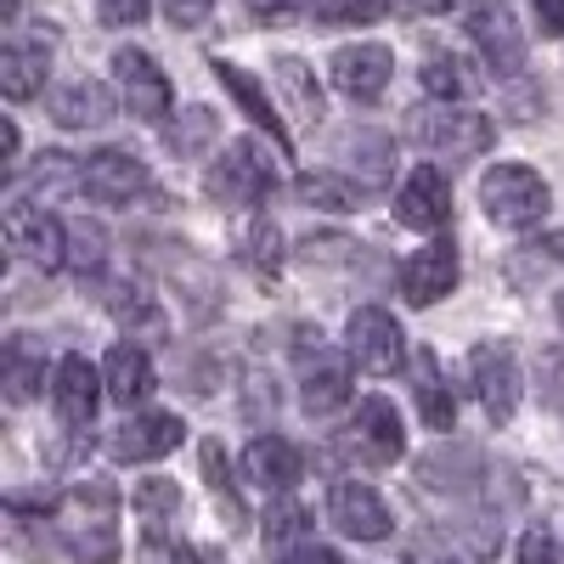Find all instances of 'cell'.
Wrapping results in <instances>:
<instances>
[{
	"instance_id": "1",
	"label": "cell",
	"mask_w": 564,
	"mask_h": 564,
	"mask_svg": "<svg viewBox=\"0 0 564 564\" xmlns=\"http://www.w3.org/2000/svg\"><path fill=\"white\" fill-rule=\"evenodd\" d=\"M57 531H63V547L79 558V564H113L119 558V491L113 480H85V486H68L63 502H57Z\"/></svg>"
},
{
	"instance_id": "2",
	"label": "cell",
	"mask_w": 564,
	"mask_h": 564,
	"mask_svg": "<svg viewBox=\"0 0 564 564\" xmlns=\"http://www.w3.org/2000/svg\"><path fill=\"white\" fill-rule=\"evenodd\" d=\"M406 135H412V148L463 164V159H480V153L491 148L497 124H491L486 113H468V108L441 102V108H417V113L406 119Z\"/></svg>"
},
{
	"instance_id": "3",
	"label": "cell",
	"mask_w": 564,
	"mask_h": 564,
	"mask_svg": "<svg viewBox=\"0 0 564 564\" xmlns=\"http://www.w3.org/2000/svg\"><path fill=\"white\" fill-rule=\"evenodd\" d=\"M271 186H276V159L260 148V141H231L226 159L204 175V193L226 209H243V204H260L271 198Z\"/></svg>"
},
{
	"instance_id": "4",
	"label": "cell",
	"mask_w": 564,
	"mask_h": 564,
	"mask_svg": "<svg viewBox=\"0 0 564 564\" xmlns=\"http://www.w3.org/2000/svg\"><path fill=\"white\" fill-rule=\"evenodd\" d=\"M480 198H486V215L508 231H531L542 215H547V181L525 164H497L480 186Z\"/></svg>"
},
{
	"instance_id": "5",
	"label": "cell",
	"mask_w": 564,
	"mask_h": 564,
	"mask_svg": "<svg viewBox=\"0 0 564 564\" xmlns=\"http://www.w3.org/2000/svg\"><path fill=\"white\" fill-rule=\"evenodd\" d=\"M345 401H350V356L322 345V334H305V345H300V406L311 417H327Z\"/></svg>"
},
{
	"instance_id": "6",
	"label": "cell",
	"mask_w": 564,
	"mask_h": 564,
	"mask_svg": "<svg viewBox=\"0 0 564 564\" xmlns=\"http://www.w3.org/2000/svg\"><path fill=\"white\" fill-rule=\"evenodd\" d=\"M7 243L18 260L40 265V271H57L68 265V226L52 215V209H40V204H7Z\"/></svg>"
},
{
	"instance_id": "7",
	"label": "cell",
	"mask_w": 564,
	"mask_h": 564,
	"mask_svg": "<svg viewBox=\"0 0 564 564\" xmlns=\"http://www.w3.org/2000/svg\"><path fill=\"white\" fill-rule=\"evenodd\" d=\"M79 193H90L97 204H113V209H130L135 198H148L153 193V175L141 159L108 148V153H90L79 164Z\"/></svg>"
},
{
	"instance_id": "8",
	"label": "cell",
	"mask_w": 564,
	"mask_h": 564,
	"mask_svg": "<svg viewBox=\"0 0 564 564\" xmlns=\"http://www.w3.org/2000/svg\"><path fill=\"white\" fill-rule=\"evenodd\" d=\"M345 457H356V463H367V468H384V463H395L401 452H406V435H401V417H395V406L384 401V395H367L361 401V412H356V423L345 430Z\"/></svg>"
},
{
	"instance_id": "9",
	"label": "cell",
	"mask_w": 564,
	"mask_h": 564,
	"mask_svg": "<svg viewBox=\"0 0 564 564\" xmlns=\"http://www.w3.org/2000/svg\"><path fill=\"white\" fill-rule=\"evenodd\" d=\"M327 520H334V531L350 536V542H384L390 525H395L384 497L372 486H361V480H339L334 491H327Z\"/></svg>"
},
{
	"instance_id": "10",
	"label": "cell",
	"mask_w": 564,
	"mask_h": 564,
	"mask_svg": "<svg viewBox=\"0 0 564 564\" xmlns=\"http://www.w3.org/2000/svg\"><path fill=\"white\" fill-rule=\"evenodd\" d=\"M468 34H475L480 57L497 68V74H520L525 68V40H520V23L502 0H468Z\"/></svg>"
},
{
	"instance_id": "11",
	"label": "cell",
	"mask_w": 564,
	"mask_h": 564,
	"mask_svg": "<svg viewBox=\"0 0 564 564\" xmlns=\"http://www.w3.org/2000/svg\"><path fill=\"white\" fill-rule=\"evenodd\" d=\"M468 372H475V395H480L486 417L491 423H508L513 406H520V361H513V350L502 339L497 345H475Z\"/></svg>"
},
{
	"instance_id": "12",
	"label": "cell",
	"mask_w": 564,
	"mask_h": 564,
	"mask_svg": "<svg viewBox=\"0 0 564 564\" xmlns=\"http://www.w3.org/2000/svg\"><path fill=\"white\" fill-rule=\"evenodd\" d=\"M350 361H361V372H401L406 361V339L390 311L379 305H361L350 316Z\"/></svg>"
},
{
	"instance_id": "13",
	"label": "cell",
	"mask_w": 564,
	"mask_h": 564,
	"mask_svg": "<svg viewBox=\"0 0 564 564\" xmlns=\"http://www.w3.org/2000/svg\"><path fill=\"white\" fill-rule=\"evenodd\" d=\"M113 74H119V90H124V102H130V113H135V119L159 124V119L170 113L175 90H170L164 68H159L148 52H135V45H124V52L113 57Z\"/></svg>"
},
{
	"instance_id": "14",
	"label": "cell",
	"mask_w": 564,
	"mask_h": 564,
	"mask_svg": "<svg viewBox=\"0 0 564 564\" xmlns=\"http://www.w3.org/2000/svg\"><path fill=\"white\" fill-rule=\"evenodd\" d=\"M339 164L350 170V181L361 186V193H379V186H390L395 175V148H390V135L384 130H372V124H350L339 135Z\"/></svg>"
},
{
	"instance_id": "15",
	"label": "cell",
	"mask_w": 564,
	"mask_h": 564,
	"mask_svg": "<svg viewBox=\"0 0 564 564\" xmlns=\"http://www.w3.org/2000/svg\"><path fill=\"white\" fill-rule=\"evenodd\" d=\"M452 282H457V243L452 238H435V243H423L406 271H401V300L406 305H435L441 294H452Z\"/></svg>"
},
{
	"instance_id": "16",
	"label": "cell",
	"mask_w": 564,
	"mask_h": 564,
	"mask_svg": "<svg viewBox=\"0 0 564 564\" xmlns=\"http://www.w3.org/2000/svg\"><path fill=\"white\" fill-rule=\"evenodd\" d=\"M395 220L412 226V231H441L452 220V186H446V175L435 164H423V170L406 175L401 198H395Z\"/></svg>"
},
{
	"instance_id": "17",
	"label": "cell",
	"mask_w": 564,
	"mask_h": 564,
	"mask_svg": "<svg viewBox=\"0 0 564 564\" xmlns=\"http://www.w3.org/2000/svg\"><path fill=\"white\" fill-rule=\"evenodd\" d=\"M175 446H181V417H170V412L124 417L113 430V441H108L113 463H153V457H170Z\"/></svg>"
},
{
	"instance_id": "18",
	"label": "cell",
	"mask_w": 564,
	"mask_h": 564,
	"mask_svg": "<svg viewBox=\"0 0 564 564\" xmlns=\"http://www.w3.org/2000/svg\"><path fill=\"white\" fill-rule=\"evenodd\" d=\"M390 45H345V52H334V85L345 90L350 102H379L384 85H390Z\"/></svg>"
},
{
	"instance_id": "19",
	"label": "cell",
	"mask_w": 564,
	"mask_h": 564,
	"mask_svg": "<svg viewBox=\"0 0 564 564\" xmlns=\"http://www.w3.org/2000/svg\"><path fill=\"white\" fill-rule=\"evenodd\" d=\"M97 384H102V379L90 372L85 356H63L57 384H52V401H57V417H63V430H68V435H85L90 423H97V401H102Z\"/></svg>"
},
{
	"instance_id": "20",
	"label": "cell",
	"mask_w": 564,
	"mask_h": 564,
	"mask_svg": "<svg viewBox=\"0 0 564 564\" xmlns=\"http://www.w3.org/2000/svg\"><path fill=\"white\" fill-rule=\"evenodd\" d=\"M102 384H108V395H113L119 406H141V401H148V395L159 390L148 350H135V345H113V350H108V361H102Z\"/></svg>"
},
{
	"instance_id": "21",
	"label": "cell",
	"mask_w": 564,
	"mask_h": 564,
	"mask_svg": "<svg viewBox=\"0 0 564 564\" xmlns=\"http://www.w3.org/2000/svg\"><path fill=\"white\" fill-rule=\"evenodd\" d=\"M215 74H220V85L238 97V108L260 124V130H271V141H276V153H294V135H289V124H282V113L271 108V97L254 85V74L249 68H238V63H215Z\"/></svg>"
},
{
	"instance_id": "22",
	"label": "cell",
	"mask_w": 564,
	"mask_h": 564,
	"mask_svg": "<svg viewBox=\"0 0 564 564\" xmlns=\"http://www.w3.org/2000/svg\"><path fill=\"white\" fill-rule=\"evenodd\" d=\"M52 119L63 130H97V124L113 119V90L97 85V79H74V85H63L52 97Z\"/></svg>"
},
{
	"instance_id": "23",
	"label": "cell",
	"mask_w": 564,
	"mask_h": 564,
	"mask_svg": "<svg viewBox=\"0 0 564 564\" xmlns=\"http://www.w3.org/2000/svg\"><path fill=\"white\" fill-rule=\"evenodd\" d=\"M243 468H249V480L265 486V491H294L300 475H305V468H300V452L282 441V435H260V441H249Z\"/></svg>"
},
{
	"instance_id": "24",
	"label": "cell",
	"mask_w": 564,
	"mask_h": 564,
	"mask_svg": "<svg viewBox=\"0 0 564 564\" xmlns=\"http://www.w3.org/2000/svg\"><path fill=\"white\" fill-rule=\"evenodd\" d=\"M271 79H276V90H282V102H289V113H294V124L300 130H316L322 124V85H316V74L300 63V57H276L271 63Z\"/></svg>"
},
{
	"instance_id": "25",
	"label": "cell",
	"mask_w": 564,
	"mask_h": 564,
	"mask_svg": "<svg viewBox=\"0 0 564 564\" xmlns=\"http://www.w3.org/2000/svg\"><path fill=\"white\" fill-rule=\"evenodd\" d=\"M412 395H417V412H423V423L430 430H452L457 423V395H452V384L441 379V361L430 356V350H417L412 356Z\"/></svg>"
},
{
	"instance_id": "26",
	"label": "cell",
	"mask_w": 564,
	"mask_h": 564,
	"mask_svg": "<svg viewBox=\"0 0 564 564\" xmlns=\"http://www.w3.org/2000/svg\"><path fill=\"white\" fill-rule=\"evenodd\" d=\"M102 305L119 316V327H141L148 339H164L170 334V322H164V311L153 305V294L141 289V282H102Z\"/></svg>"
},
{
	"instance_id": "27",
	"label": "cell",
	"mask_w": 564,
	"mask_h": 564,
	"mask_svg": "<svg viewBox=\"0 0 564 564\" xmlns=\"http://www.w3.org/2000/svg\"><path fill=\"white\" fill-rule=\"evenodd\" d=\"M45 68H52V52H45V45L12 40L7 52H0V90H7L12 102H29L34 90L45 85Z\"/></svg>"
},
{
	"instance_id": "28",
	"label": "cell",
	"mask_w": 564,
	"mask_h": 564,
	"mask_svg": "<svg viewBox=\"0 0 564 564\" xmlns=\"http://www.w3.org/2000/svg\"><path fill=\"white\" fill-rule=\"evenodd\" d=\"M423 90L441 97V102H463V97H480V90H486V74H475L468 57L435 52L430 63H423Z\"/></svg>"
},
{
	"instance_id": "29",
	"label": "cell",
	"mask_w": 564,
	"mask_h": 564,
	"mask_svg": "<svg viewBox=\"0 0 564 564\" xmlns=\"http://www.w3.org/2000/svg\"><path fill=\"white\" fill-rule=\"evenodd\" d=\"M417 475H423V486H441V491H452V486H468L480 475V452L475 446H463V441H452V446H435L430 457L417 463Z\"/></svg>"
},
{
	"instance_id": "30",
	"label": "cell",
	"mask_w": 564,
	"mask_h": 564,
	"mask_svg": "<svg viewBox=\"0 0 564 564\" xmlns=\"http://www.w3.org/2000/svg\"><path fill=\"white\" fill-rule=\"evenodd\" d=\"M40 384H45V356L29 345V334L7 339V401L23 406L40 395Z\"/></svg>"
},
{
	"instance_id": "31",
	"label": "cell",
	"mask_w": 564,
	"mask_h": 564,
	"mask_svg": "<svg viewBox=\"0 0 564 564\" xmlns=\"http://www.w3.org/2000/svg\"><path fill=\"white\" fill-rule=\"evenodd\" d=\"M294 193H300V204H311V209H334V215L361 209V186H356V181H339V175H327V170L300 175Z\"/></svg>"
},
{
	"instance_id": "32",
	"label": "cell",
	"mask_w": 564,
	"mask_h": 564,
	"mask_svg": "<svg viewBox=\"0 0 564 564\" xmlns=\"http://www.w3.org/2000/svg\"><path fill=\"white\" fill-rule=\"evenodd\" d=\"M204 480H209V491H215V502L226 508V531H243V497H238V486H231V463H226V446L220 441H204Z\"/></svg>"
},
{
	"instance_id": "33",
	"label": "cell",
	"mask_w": 564,
	"mask_h": 564,
	"mask_svg": "<svg viewBox=\"0 0 564 564\" xmlns=\"http://www.w3.org/2000/svg\"><path fill=\"white\" fill-rule=\"evenodd\" d=\"M215 135H220V119H215L209 108H186L175 124H164V148H170L175 159H193V153L209 148Z\"/></svg>"
},
{
	"instance_id": "34",
	"label": "cell",
	"mask_w": 564,
	"mask_h": 564,
	"mask_svg": "<svg viewBox=\"0 0 564 564\" xmlns=\"http://www.w3.org/2000/svg\"><path fill=\"white\" fill-rule=\"evenodd\" d=\"M68 265L79 276H97L108 265V231L102 226H90V220H74L68 226Z\"/></svg>"
},
{
	"instance_id": "35",
	"label": "cell",
	"mask_w": 564,
	"mask_h": 564,
	"mask_svg": "<svg viewBox=\"0 0 564 564\" xmlns=\"http://www.w3.org/2000/svg\"><path fill=\"white\" fill-rule=\"evenodd\" d=\"M243 260L254 265V276H276L282 271V231L271 215H254L249 238H243Z\"/></svg>"
},
{
	"instance_id": "36",
	"label": "cell",
	"mask_w": 564,
	"mask_h": 564,
	"mask_svg": "<svg viewBox=\"0 0 564 564\" xmlns=\"http://www.w3.org/2000/svg\"><path fill=\"white\" fill-rule=\"evenodd\" d=\"M390 12V0H316L311 18L316 29H350V23H379Z\"/></svg>"
},
{
	"instance_id": "37",
	"label": "cell",
	"mask_w": 564,
	"mask_h": 564,
	"mask_svg": "<svg viewBox=\"0 0 564 564\" xmlns=\"http://www.w3.org/2000/svg\"><path fill=\"white\" fill-rule=\"evenodd\" d=\"M135 513H141V520H153V525L175 520V513H181V486L164 480V475H148L135 486Z\"/></svg>"
},
{
	"instance_id": "38",
	"label": "cell",
	"mask_w": 564,
	"mask_h": 564,
	"mask_svg": "<svg viewBox=\"0 0 564 564\" xmlns=\"http://www.w3.org/2000/svg\"><path fill=\"white\" fill-rule=\"evenodd\" d=\"M305 536H311V513L300 508V502H276L271 513H265V547H305Z\"/></svg>"
},
{
	"instance_id": "39",
	"label": "cell",
	"mask_w": 564,
	"mask_h": 564,
	"mask_svg": "<svg viewBox=\"0 0 564 564\" xmlns=\"http://www.w3.org/2000/svg\"><path fill=\"white\" fill-rule=\"evenodd\" d=\"M356 249H361V243H350V238H305V243H300V260H305L311 271H316V265H350Z\"/></svg>"
},
{
	"instance_id": "40",
	"label": "cell",
	"mask_w": 564,
	"mask_h": 564,
	"mask_svg": "<svg viewBox=\"0 0 564 564\" xmlns=\"http://www.w3.org/2000/svg\"><path fill=\"white\" fill-rule=\"evenodd\" d=\"M34 186H40V193H57V186H79L74 159H68V153H40V164H34Z\"/></svg>"
},
{
	"instance_id": "41",
	"label": "cell",
	"mask_w": 564,
	"mask_h": 564,
	"mask_svg": "<svg viewBox=\"0 0 564 564\" xmlns=\"http://www.w3.org/2000/svg\"><path fill=\"white\" fill-rule=\"evenodd\" d=\"M520 564H564V542H558L553 531H525Z\"/></svg>"
},
{
	"instance_id": "42",
	"label": "cell",
	"mask_w": 564,
	"mask_h": 564,
	"mask_svg": "<svg viewBox=\"0 0 564 564\" xmlns=\"http://www.w3.org/2000/svg\"><path fill=\"white\" fill-rule=\"evenodd\" d=\"M141 564H204V553H198V547H186V542H164V536H153L148 547H141Z\"/></svg>"
},
{
	"instance_id": "43",
	"label": "cell",
	"mask_w": 564,
	"mask_h": 564,
	"mask_svg": "<svg viewBox=\"0 0 564 564\" xmlns=\"http://www.w3.org/2000/svg\"><path fill=\"white\" fill-rule=\"evenodd\" d=\"M209 12H215V0H164V18L175 29H204Z\"/></svg>"
},
{
	"instance_id": "44",
	"label": "cell",
	"mask_w": 564,
	"mask_h": 564,
	"mask_svg": "<svg viewBox=\"0 0 564 564\" xmlns=\"http://www.w3.org/2000/svg\"><path fill=\"white\" fill-rule=\"evenodd\" d=\"M148 7H153V0H97V12H102L108 29H130V23H141V18H148Z\"/></svg>"
},
{
	"instance_id": "45",
	"label": "cell",
	"mask_w": 564,
	"mask_h": 564,
	"mask_svg": "<svg viewBox=\"0 0 564 564\" xmlns=\"http://www.w3.org/2000/svg\"><path fill=\"white\" fill-rule=\"evenodd\" d=\"M305 7H316V0H249V12L254 18H294V12H305Z\"/></svg>"
},
{
	"instance_id": "46",
	"label": "cell",
	"mask_w": 564,
	"mask_h": 564,
	"mask_svg": "<svg viewBox=\"0 0 564 564\" xmlns=\"http://www.w3.org/2000/svg\"><path fill=\"white\" fill-rule=\"evenodd\" d=\"M536 29H542L547 40L564 34V0H536Z\"/></svg>"
},
{
	"instance_id": "47",
	"label": "cell",
	"mask_w": 564,
	"mask_h": 564,
	"mask_svg": "<svg viewBox=\"0 0 564 564\" xmlns=\"http://www.w3.org/2000/svg\"><path fill=\"white\" fill-rule=\"evenodd\" d=\"M282 564H345V558H339L334 547H316V542H305V547H294Z\"/></svg>"
},
{
	"instance_id": "48",
	"label": "cell",
	"mask_w": 564,
	"mask_h": 564,
	"mask_svg": "<svg viewBox=\"0 0 564 564\" xmlns=\"http://www.w3.org/2000/svg\"><path fill=\"white\" fill-rule=\"evenodd\" d=\"M542 372H553V379H558V384H547V406H564V356L547 350L542 356Z\"/></svg>"
},
{
	"instance_id": "49",
	"label": "cell",
	"mask_w": 564,
	"mask_h": 564,
	"mask_svg": "<svg viewBox=\"0 0 564 564\" xmlns=\"http://www.w3.org/2000/svg\"><path fill=\"white\" fill-rule=\"evenodd\" d=\"M249 412H254V417L276 412V384L265 390V379H249Z\"/></svg>"
},
{
	"instance_id": "50",
	"label": "cell",
	"mask_w": 564,
	"mask_h": 564,
	"mask_svg": "<svg viewBox=\"0 0 564 564\" xmlns=\"http://www.w3.org/2000/svg\"><path fill=\"white\" fill-rule=\"evenodd\" d=\"M536 254H542L547 265H564V231H547V238L536 243Z\"/></svg>"
},
{
	"instance_id": "51",
	"label": "cell",
	"mask_w": 564,
	"mask_h": 564,
	"mask_svg": "<svg viewBox=\"0 0 564 564\" xmlns=\"http://www.w3.org/2000/svg\"><path fill=\"white\" fill-rule=\"evenodd\" d=\"M446 7H452V0H401V12H412V18H435Z\"/></svg>"
},
{
	"instance_id": "52",
	"label": "cell",
	"mask_w": 564,
	"mask_h": 564,
	"mask_svg": "<svg viewBox=\"0 0 564 564\" xmlns=\"http://www.w3.org/2000/svg\"><path fill=\"white\" fill-rule=\"evenodd\" d=\"M558 322H564V294H558Z\"/></svg>"
}]
</instances>
